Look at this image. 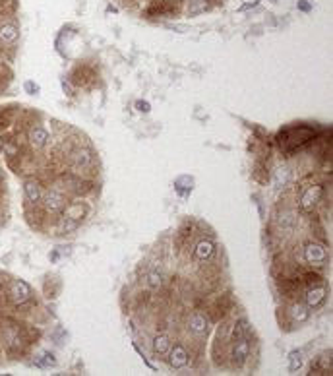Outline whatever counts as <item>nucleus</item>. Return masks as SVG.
<instances>
[{"label":"nucleus","mask_w":333,"mask_h":376,"mask_svg":"<svg viewBox=\"0 0 333 376\" xmlns=\"http://www.w3.org/2000/svg\"><path fill=\"white\" fill-rule=\"evenodd\" d=\"M171 349V337L165 335V333H159L155 340H153V353L155 355H167Z\"/></svg>","instance_id":"15"},{"label":"nucleus","mask_w":333,"mask_h":376,"mask_svg":"<svg viewBox=\"0 0 333 376\" xmlns=\"http://www.w3.org/2000/svg\"><path fill=\"white\" fill-rule=\"evenodd\" d=\"M147 283H150V287H153V289L161 287V283H163L161 274H159V272H150V274H147Z\"/></svg>","instance_id":"21"},{"label":"nucleus","mask_w":333,"mask_h":376,"mask_svg":"<svg viewBox=\"0 0 333 376\" xmlns=\"http://www.w3.org/2000/svg\"><path fill=\"white\" fill-rule=\"evenodd\" d=\"M8 295L16 305H23L31 299V287L23 281V279H14L8 289Z\"/></svg>","instance_id":"3"},{"label":"nucleus","mask_w":333,"mask_h":376,"mask_svg":"<svg viewBox=\"0 0 333 376\" xmlns=\"http://www.w3.org/2000/svg\"><path fill=\"white\" fill-rule=\"evenodd\" d=\"M23 192H25V198L31 204H39L41 198H43V190H41V184L37 180H25L23 182Z\"/></svg>","instance_id":"11"},{"label":"nucleus","mask_w":333,"mask_h":376,"mask_svg":"<svg viewBox=\"0 0 333 376\" xmlns=\"http://www.w3.org/2000/svg\"><path fill=\"white\" fill-rule=\"evenodd\" d=\"M86 206L84 204H80V202H74V204H70L68 208H66L64 215L66 217H70V219H74V221L82 223V219H84V215H86Z\"/></svg>","instance_id":"14"},{"label":"nucleus","mask_w":333,"mask_h":376,"mask_svg":"<svg viewBox=\"0 0 333 376\" xmlns=\"http://www.w3.org/2000/svg\"><path fill=\"white\" fill-rule=\"evenodd\" d=\"M302 366V355L299 353V351H292V353L289 355V370H299Z\"/></svg>","instance_id":"20"},{"label":"nucleus","mask_w":333,"mask_h":376,"mask_svg":"<svg viewBox=\"0 0 333 376\" xmlns=\"http://www.w3.org/2000/svg\"><path fill=\"white\" fill-rule=\"evenodd\" d=\"M78 225H80L78 221H74V219H70V217L62 215L60 221H58V229H60L62 233H70V231H74V229H78Z\"/></svg>","instance_id":"19"},{"label":"nucleus","mask_w":333,"mask_h":376,"mask_svg":"<svg viewBox=\"0 0 333 376\" xmlns=\"http://www.w3.org/2000/svg\"><path fill=\"white\" fill-rule=\"evenodd\" d=\"M325 287H322V285H312L308 291H306V307L308 309H316V307H320L323 300H325Z\"/></svg>","instance_id":"10"},{"label":"nucleus","mask_w":333,"mask_h":376,"mask_svg":"<svg viewBox=\"0 0 333 376\" xmlns=\"http://www.w3.org/2000/svg\"><path fill=\"white\" fill-rule=\"evenodd\" d=\"M163 2H167V4H172V2H176V0H163Z\"/></svg>","instance_id":"26"},{"label":"nucleus","mask_w":333,"mask_h":376,"mask_svg":"<svg viewBox=\"0 0 333 376\" xmlns=\"http://www.w3.org/2000/svg\"><path fill=\"white\" fill-rule=\"evenodd\" d=\"M188 330H190L196 337L205 335L207 330H209V320H207V316L202 314V312H194L192 316L188 318Z\"/></svg>","instance_id":"6"},{"label":"nucleus","mask_w":333,"mask_h":376,"mask_svg":"<svg viewBox=\"0 0 333 376\" xmlns=\"http://www.w3.org/2000/svg\"><path fill=\"white\" fill-rule=\"evenodd\" d=\"M207 10V0H190L188 4V14L190 16H198L202 12Z\"/></svg>","instance_id":"17"},{"label":"nucleus","mask_w":333,"mask_h":376,"mask_svg":"<svg viewBox=\"0 0 333 376\" xmlns=\"http://www.w3.org/2000/svg\"><path fill=\"white\" fill-rule=\"evenodd\" d=\"M304 277H306V283L308 285H318L320 281H322V276L320 274H314V272H308V274H304Z\"/></svg>","instance_id":"23"},{"label":"nucleus","mask_w":333,"mask_h":376,"mask_svg":"<svg viewBox=\"0 0 333 376\" xmlns=\"http://www.w3.org/2000/svg\"><path fill=\"white\" fill-rule=\"evenodd\" d=\"M20 37V29L14 25V23H4V25H0V41L6 45L14 43L16 39Z\"/></svg>","instance_id":"13"},{"label":"nucleus","mask_w":333,"mask_h":376,"mask_svg":"<svg viewBox=\"0 0 333 376\" xmlns=\"http://www.w3.org/2000/svg\"><path fill=\"white\" fill-rule=\"evenodd\" d=\"M188 359H190V355L186 351V347L180 345V343H176L174 347L169 349V365L172 368H184L188 365Z\"/></svg>","instance_id":"7"},{"label":"nucleus","mask_w":333,"mask_h":376,"mask_svg":"<svg viewBox=\"0 0 333 376\" xmlns=\"http://www.w3.org/2000/svg\"><path fill=\"white\" fill-rule=\"evenodd\" d=\"M27 140H29L31 147H35V149H43V147H47V144L51 142V136H49V132L45 130L43 126H33L31 130H29Z\"/></svg>","instance_id":"8"},{"label":"nucleus","mask_w":333,"mask_h":376,"mask_svg":"<svg viewBox=\"0 0 333 376\" xmlns=\"http://www.w3.org/2000/svg\"><path fill=\"white\" fill-rule=\"evenodd\" d=\"M215 252V244L211 243V241H200V243L196 244V248H194V258L198 260V262H205L207 258H211V254Z\"/></svg>","instance_id":"12"},{"label":"nucleus","mask_w":333,"mask_h":376,"mask_svg":"<svg viewBox=\"0 0 333 376\" xmlns=\"http://www.w3.org/2000/svg\"><path fill=\"white\" fill-rule=\"evenodd\" d=\"M294 225V213L292 211H287L285 215H281V227L283 229H290Z\"/></svg>","instance_id":"22"},{"label":"nucleus","mask_w":333,"mask_h":376,"mask_svg":"<svg viewBox=\"0 0 333 376\" xmlns=\"http://www.w3.org/2000/svg\"><path fill=\"white\" fill-rule=\"evenodd\" d=\"M302 254H304L306 264H310V266H323L325 264V260H327V250H325V246L320 243H306L304 244Z\"/></svg>","instance_id":"1"},{"label":"nucleus","mask_w":333,"mask_h":376,"mask_svg":"<svg viewBox=\"0 0 333 376\" xmlns=\"http://www.w3.org/2000/svg\"><path fill=\"white\" fill-rule=\"evenodd\" d=\"M248 357H250V340L246 335V337H240L235 342L233 351H231V359H233V365L240 368L248 361Z\"/></svg>","instance_id":"4"},{"label":"nucleus","mask_w":333,"mask_h":376,"mask_svg":"<svg viewBox=\"0 0 333 376\" xmlns=\"http://www.w3.org/2000/svg\"><path fill=\"white\" fill-rule=\"evenodd\" d=\"M322 192L323 188L320 186V184H312L310 188H306V192L302 194L301 198V208L304 211H312L316 206H318V202L322 200Z\"/></svg>","instance_id":"5"},{"label":"nucleus","mask_w":333,"mask_h":376,"mask_svg":"<svg viewBox=\"0 0 333 376\" xmlns=\"http://www.w3.org/2000/svg\"><path fill=\"white\" fill-rule=\"evenodd\" d=\"M25 91H27V93H31V95H35V93L39 91V86H37V84H33V82H25Z\"/></svg>","instance_id":"24"},{"label":"nucleus","mask_w":333,"mask_h":376,"mask_svg":"<svg viewBox=\"0 0 333 376\" xmlns=\"http://www.w3.org/2000/svg\"><path fill=\"white\" fill-rule=\"evenodd\" d=\"M138 109L143 112H147L150 111V103H143V101H138Z\"/></svg>","instance_id":"25"},{"label":"nucleus","mask_w":333,"mask_h":376,"mask_svg":"<svg viewBox=\"0 0 333 376\" xmlns=\"http://www.w3.org/2000/svg\"><path fill=\"white\" fill-rule=\"evenodd\" d=\"M43 206L47 211H51V213H58V211H62L66 208V196L64 192H60V190H56V188H51L47 194H43Z\"/></svg>","instance_id":"2"},{"label":"nucleus","mask_w":333,"mask_h":376,"mask_svg":"<svg viewBox=\"0 0 333 376\" xmlns=\"http://www.w3.org/2000/svg\"><path fill=\"white\" fill-rule=\"evenodd\" d=\"M70 161H72V165H74L76 169H82V171H84V169L93 165V155H91V152L86 149V147H78V149H74L72 155H70Z\"/></svg>","instance_id":"9"},{"label":"nucleus","mask_w":333,"mask_h":376,"mask_svg":"<svg viewBox=\"0 0 333 376\" xmlns=\"http://www.w3.org/2000/svg\"><path fill=\"white\" fill-rule=\"evenodd\" d=\"M248 335V322L246 320H240L235 324L233 328V342H237L240 337H246Z\"/></svg>","instance_id":"18"},{"label":"nucleus","mask_w":333,"mask_h":376,"mask_svg":"<svg viewBox=\"0 0 333 376\" xmlns=\"http://www.w3.org/2000/svg\"><path fill=\"white\" fill-rule=\"evenodd\" d=\"M308 316H310V310H308V307L306 305H301V303H297V305H292L290 307V318L294 322H306L308 320Z\"/></svg>","instance_id":"16"}]
</instances>
